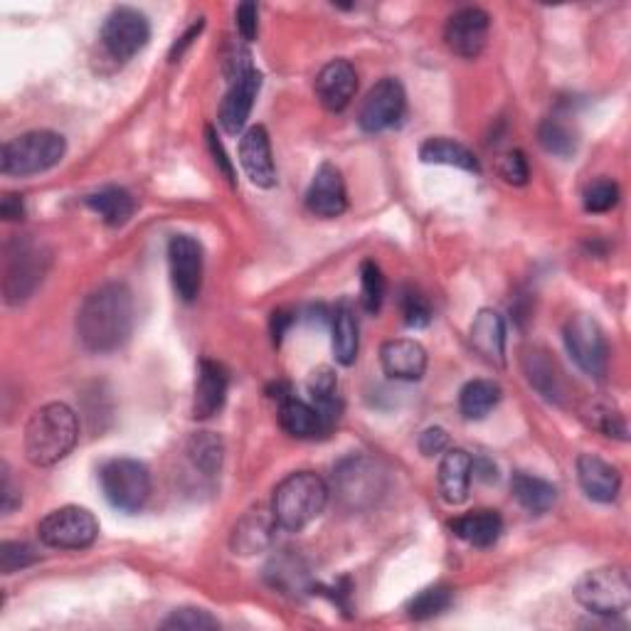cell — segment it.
<instances>
[{
  "mask_svg": "<svg viewBox=\"0 0 631 631\" xmlns=\"http://www.w3.org/2000/svg\"><path fill=\"white\" fill-rule=\"evenodd\" d=\"M134 330V294L122 282L94 289L77 312V338L89 353H114Z\"/></svg>",
  "mask_w": 631,
  "mask_h": 631,
  "instance_id": "1",
  "label": "cell"
},
{
  "mask_svg": "<svg viewBox=\"0 0 631 631\" xmlns=\"http://www.w3.org/2000/svg\"><path fill=\"white\" fill-rule=\"evenodd\" d=\"M79 439V419L65 403H49L30 417L25 427V457L33 466H55L72 452Z\"/></svg>",
  "mask_w": 631,
  "mask_h": 631,
  "instance_id": "2",
  "label": "cell"
},
{
  "mask_svg": "<svg viewBox=\"0 0 631 631\" xmlns=\"http://www.w3.org/2000/svg\"><path fill=\"white\" fill-rule=\"evenodd\" d=\"M328 484L314 472H294L282 478L272 496V516L286 533H302L324 514L328 504Z\"/></svg>",
  "mask_w": 631,
  "mask_h": 631,
  "instance_id": "3",
  "label": "cell"
},
{
  "mask_svg": "<svg viewBox=\"0 0 631 631\" xmlns=\"http://www.w3.org/2000/svg\"><path fill=\"white\" fill-rule=\"evenodd\" d=\"M328 494L348 514H363L375 508L387 494V472L375 459L350 454L336 464Z\"/></svg>",
  "mask_w": 631,
  "mask_h": 631,
  "instance_id": "4",
  "label": "cell"
},
{
  "mask_svg": "<svg viewBox=\"0 0 631 631\" xmlns=\"http://www.w3.org/2000/svg\"><path fill=\"white\" fill-rule=\"evenodd\" d=\"M49 269V249L33 235H15L5 245L3 296L10 306L27 302Z\"/></svg>",
  "mask_w": 631,
  "mask_h": 631,
  "instance_id": "5",
  "label": "cell"
},
{
  "mask_svg": "<svg viewBox=\"0 0 631 631\" xmlns=\"http://www.w3.org/2000/svg\"><path fill=\"white\" fill-rule=\"evenodd\" d=\"M67 154L65 136L55 132H27L10 138L0 151V170L5 176L25 178L55 168Z\"/></svg>",
  "mask_w": 631,
  "mask_h": 631,
  "instance_id": "6",
  "label": "cell"
},
{
  "mask_svg": "<svg viewBox=\"0 0 631 631\" xmlns=\"http://www.w3.org/2000/svg\"><path fill=\"white\" fill-rule=\"evenodd\" d=\"M99 486L109 506L122 514H138L151 498V474L136 459L119 457L99 469Z\"/></svg>",
  "mask_w": 631,
  "mask_h": 631,
  "instance_id": "7",
  "label": "cell"
},
{
  "mask_svg": "<svg viewBox=\"0 0 631 631\" xmlns=\"http://www.w3.org/2000/svg\"><path fill=\"white\" fill-rule=\"evenodd\" d=\"M575 597L587 612L599 617L622 615L631 605V583L624 567L589 570L575 585Z\"/></svg>",
  "mask_w": 631,
  "mask_h": 631,
  "instance_id": "8",
  "label": "cell"
},
{
  "mask_svg": "<svg viewBox=\"0 0 631 631\" xmlns=\"http://www.w3.org/2000/svg\"><path fill=\"white\" fill-rule=\"evenodd\" d=\"M567 356L583 370L585 375L602 380L609 368V346L602 326L593 316L575 314L570 316L563 330Z\"/></svg>",
  "mask_w": 631,
  "mask_h": 631,
  "instance_id": "9",
  "label": "cell"
},
{
  "mask_svg": "<svg viewBox=\"0 0 631 631\" xmlns=\"http://www.w3.org/2000/svg\"><path fill=\"white\" fill-rule=\"evenodd\" d=\"M37 536L47 548L84 550L94 545L99 536V523L92 510L82 506H65L40 520Z\"/></svg>",
  "mask_w": 631,
  "mask_h": 631,
  "instance_id": "10",
  "label": "cell"
},
{
  "mask_svg": "<svg viewBox=\"0 0 631 631\" xmlns=\"http://www.w3.org/2000/svg\"><path fill=\"white\" fill-rule=\"evenodd\" d=\"M151 40V23L136 8H116L109 13L102 27V45L114 63L134 59Z\"/></svg>",
  "mask_w": 631,
  "mask_h": 631,
  "instance_id": "11",
  "label": "cell"
},
{
  "mask_svg": "<svg viewBox=\"0 0 631 631\" xmlns=\"http://www.w3.org/2000/svg\"><path fill=\"white\" fill-rule=\"evenodd\" d=\"M405 109V87L395 77H385L365 94L358 112V124L365 134H383L403 122Z\"/></svg>",
  "mask_w": 631,
  "mask_h": 631,
  "instance_id": "12",
  "label": "cell"
},
{
  "mask_svg": "<svg viewBox=\"0 0 631 631\" xmlns=\"http://www.w3.org/2000/svg\"><path fill=\"white\" fill-rule=\"evenodd\" d=\"M170 282L183 302H195L203 289V247L195 237L176 235L168 243Z\"/></svg>",
  "mask_w": 631,
  "mask_h": 631,
  "instance_id": "13",
  "label": "cell"
},
{
  "mask_svg": "<svg viewBox=\"0 0 631 631\" xmlns=\"http://www.w3.org/2000/svg\"><path fill=\"white\" fill-rule=\"evenodd\" d=\"M491 18L481 8H462L447 20L444 43L454 55L464 59H474L488 43Z\"/></svg>",
  "mask_w": 631,
  "mask_h": 631,
  "instance_id": "14",
  "label": "cell"
},
{
  "mask_svg": "<svg viewBox=\"0 0 631 631\" xmlns=\"http://www.w3.org/2000/svg\"><path fill=\"white\" fill-rule=\"evenodd\" d=\"M229 82L233 84H229L223 106H219V126L225 128V134L237 136L245 128L249 114H252L255 99L259 89H262V75L255 67H249L243 75L229 79Z\"/></svg>",
  "mask_w": 631,
  "mask_h": 631,
  "instance_id": "15",
  "label": "cell"
},
{
  "mask_svg": "<svg viewBox=\"0 0 631 631\" xmlns=\"http://www.w3.org/2000/svg\"><path fill=\"white\" fill-rule=\"evenodd\" d=\"M306 207L318 217H340L348 210L343 173L334 164H320L306 190Z\"/></svg>",
  "mask_w": 631,
  "mask_h": 631,
  "instance_id": "16",
  "label": "cell"
},
{
  "mask_svg": "<svg viewBox=\"0 0 631 631\" xmlns=\"http://www.w3.org/2000/svg\"><path fill=\"white\" fill-rule=\"evenodd\" d=\"M316 97L328 112H343L358 92L356 67L348 59H330L316 77Z\"/></svg>",
  "mask_w": 631,
  "mask_h": 631,
  "instance_id": "17",
  "label": "cell"
},
{
  "mask_svg": "<svg viewBox=\"0 0 631 631\" xmlns=\"http://www.w3.org/2000/svg\"><path fill=\"white\" fill-rule=\"evenodd\" d=\"M239 164L247 178L259 188H272L277 183V166L272 156V144L264 126L247 128L239 138Z\"/></svg>",
  "mask_w": 631,
  "mask_h": 631,
  "instance_id": "18",
  "label": "cell"
},
{
  "mask_svg": "<svg viewBox=\"0 0 631 631\" xmlns=\"http://www.w3.org/2000/svg\"><path fill=\"white\" fill-rule=\"evenodd\" d=\"M380 363L387 378L415 383V380H422L427 370V350L413 338L387 340L380 348Z\"/></svg>",
  "mask_w": 631,
  "mask_h": 631,
  "instance_id": "19",
  "label": "cell"
},
{
  "mask_svg": "<svg viewBox=\"0 0 631 631\" xmlns=\"http://www.w3.org/2000/svg\"><path fill=\"white\" fill-rule=\"evenodd\" d=\"M577 481L585 496L597 500V504H612L619 496V488H622V476H619L617 466L597 454H579Z\"/></svg>",
  "mask_w": 631,
  "mask_h": 631,
  "instance_id": "20",
  "label": "cell"
},
{
  "mask_svg": "<svg viewBox=\"0 0 631 631\" xmlns=\"http://www.w3.org/2000/svg\"><path fill=\"white\" fill-rule=\"evenodd\" d=\"M227 387H229L227 370L215 363V360H200L195 397H193V417L210 419L213 415H217L227 399Z\"/></svg>",
  "mask_w": 631,
  "mask_h": 631,
  "instance_id": "21",
  "label": "cell"
},
{
  "mask_svg": "<svg viewBox=\"0 0 631 631\" xmlns=\"http://www.w3.org/2000/svg\"><path fill=\"white\" fill-rule=\"evenodd\" d=\"M472 348L486 360V363L504 368L506 365V324L504 316L494 308H481L472 324Z\"/></svg>",
  "mask_w": 631,
  "mask_h": 631,
  "instance_id": "22",
  "label": "cell"
},
{
  "mask_svg": "<svg viewBox=\"0 0 631 631\" xmlns=\"http://www.w3.org/2000/svg\"><path fill=\"white\" fill-rule=\"evenodd\" d=\"M474 478V457L464 449H447L439 462V494L449 506L464 504Z\"/></svg>",
  "mask_w": 631,
  "mask_h": 631,
  "instance_id": "23",
  "label": "cell"
},
{
  "mask_svg": "<svg viewBox=\"0 0 631 631\" xmlns=\"http://www.w3.org/2000/svg\"><path fill=\"white\" fill-rule=\"evenodd\" d=\"M277 528L279 526L272 516V508L269 510H264V508L249 510V514L243 516V520H239V523L235 526L229 545H233L235 555L262 553V550L272 545Z\"/></svg>",
  "mask_w": 631,
  "mask_h": 631,
  "instance_id": "24",
  "label": "cell"
},
{
  "mask_svg": "<svg viewBox=\"0 0 631 631\" xmlns=\"http://www.w3.org/2000/svg\"><path fill=\"white\" fill-rule=\"evenodd\" d=\"M279 425H282L289 437L296 439H316L326 435V427L320 422L316 407L294 395L279 399Z\"/></svg>",
  "mask_w": 631,
  "mask_h": 631,
  "instance_id": "25",
  "label": "cell"
},
{
  "mask_svg": "<svg viewBox=\"0 0 631 631\" xmlns=\"http://www.w3.org/2000/svg\"><path fill=\"white\" fill-rule=\"evenodd\" d=\"M452 530L457 538H462L464 543L474 545V548H491L504 533V518L498 516V510H472V514L454 518Z\"/></svg>",
  "mask_w": 631,
  "mask_h": 631,
  "instance_id": "26",
  "label": "cell"
},
{
  "mask_svg": "<svg viewBox=\"0 0 631 631\" xmlns=\"http://www.w3.org/2000/svg\"><path fill=\"white\" fill-rule=\"evenodd\" d=\"M87 207L102 217V223L109 227H122L136 213V200L128 193L126 188L119 185H106L99 188L97 193L84 198Z\"/></svg>",
  "mask_w": 631,
  "mask_h": 631,
  "instance_id": "27",
  "label": "cell"
},
{
  "mask_svg": "<svg viewBox=\"0 0 631 631\" xmlns=\"http://www.w3.org/2000/svg\"><path fill=\"white\" fill-rule=\"evenodd\" d=\"M330 330H334V356L340 365H353L360 348V326L356 308L350 302H340L330 314Z\"/></svg>",
  "mask_w": 631,
  "mask_h": 631,
  "instance_id": "28",
  "label": "cell"
},
{
  "mask_svg": "<svg viewBox=\"0 0 631 631\" xmlns=\"http://www.w3.org/2000/svg\"><path fill=\"white\" fill-rule=\"evenodd\" d=\"M308 395H312V405L316 407V413L320 417V422L326 427V435L334 429L338 422L340 413H343V405H340L338 397V380L336 373L330 368H318L308 378Z\"/></svg>",
  "mask_w": 631,
  "mask_h": 631,
  "instance_id": "29",
  "label": "cell"
},
{
  "mask_svg": "<svg viewBox=\"0 0 631 631\" xmlns=\"http://www.w3.org/2000/svg\"><path fill=\"white\" fill-rule=\"evenodd\" d=\"M510 491H514V498L520 504V508H526L528 514L543 516L550 508L555 506L557 500V488L550 484V481L518 472L510 478Z\"/></svg>",
  "mask_w": 631,
  "mask_h": 631,
  "instance_id": "30",
  "label": "cell"
},
{
  "mask_svg": "<svg viewBox=\"0 0 631 631\" xmlns=\"http://www.w3.org/2000/svg\"><path fill=\"white\" fill-rule=\"evenodd\" d=\"M419 158L422 164H435V166H452V168H462L466 173H478L481 166L476 156L469 151L464 144L454 142V138H427V142L419 146Z\"/></svg>",
  "mask_w": 631,
  "mask_h": 631,
  "instance_id": "31",
  "label": "cell"
},
{
  "mask_svg": "<svg viewBox=\"0 0 631 631\" xmlns=\"http://www.w3.org/2000/svg\"><path fill=\"white\" fill-rule=\"evenodd\" d=\"M500 397H504V390L494 380H472L459 393V413L469 422H476V419L488 417L491 409L500 403Z\"/></svg>",
  "mask_w": 631,
  "mask_h": 631,
  "instance_id": "32",
  "label": "cell"
},
{
  "mask_svg": "<svg viewBox=\"0 0 631 631\" xmlns=\"http://www.w3.org/2000/svg\"><path fill=\"white\" fill-rule=\"evenodd\" d=\"M188 457L198 472H203V476H215L223 469L225 459L223 439L213 432H198L190 437Z\"/></svg>",
  "mask_w": 631,
  "mask_h": 631,
  "instance_id": "33",
  "label": "cell"
},
{
  "mask_svg": "<svg viewBox=\"0 0 631 631\" xmlns=\"http://www.w3.org/2000/svg\"><path fill=\"white\" fill-rule=\"evenodd\" d=\"M523 368H526L530 385H533L543 397L555 399L557 403L560 395H563V390H560L555 365L550 363V358L543 353V350H530V353H526Z\"/></svg>",
  "mask_w": 631,
  "mask_h": 631,
  "instance_id": "34",
  "label": "cell"
},
{
  "mask_svg": "<svg viewBox=\"0 0 631 631\" xmlns=\"http://www.w3.org/2000/svg\"><path fill=\"white\" fill-rule=\"evenodd\" d=\"M538 142L545 148L548 154H553L557 158H570L577 151V134L573 132V126L560 122V119H545L538 128Z\"/></svg>",
  "mask_w": 631,
  "mask_h": 631,
  "instance_id": "35",
  "label": "cell"
},
{
  "mask_svg": "<svg viewBox=\"0 0 631 631\" xmlns=\"http://www.w3.org/2000/svg\"><path fill=\"white\" fill-rule=\"evenodd\" d=\"M452 602H454L452 587L432 585V587H427V589H422V593L413 597V602L407 605V612L413 619H419V622H422V619H432V617H439L442 612H447Z\"/></svg>",
  "mask_w": 631,
  "mask_h": 631,
  "instance_id": "36",
  "label": "cell"
},
{
  "mask_svg": "<svg viewBox=\"0 0 631 631\" xmlns=\"http://www.w3.org/2000/svg\"><path fill=\"white\" fill-rule=\"evenodd\" d=\"M385 298V277L373 259L360 264V304L368 314H378Z\"/></svg>",
  "mask_w": 631,
  "mask_h": 631,
  "instance_id": "37",
  "label": "cell"
},
{
  "mask_svg": "<svg viewBox=\"0 0 631 631\" xmlns=\"http://www.w3.org/2000/svg\"><path fill=\"white\" fill-rule=\"evenodd\" d=\"M267 577L272 579V585L284 589V593H302L306 587V573L302 570V563L292 555H279L272 560V565L267 567Z\"/></svg>",
  "mask_w": 631,
  "mask_h": 631,
  "instance_id": "38",
  "label": "cell"
},
{
  "mask_svg": "<svg viewBox=\"0 0 631 631\" xmlns=\"http://www.w3.org/2000/svg\"><path fill=\"white\" fill-rule=\"evenodd\" d=\"M617 203H619V185L609 178L593 180L583 193V205L587 213H595V215L609 213V210L617 207Z\"/></svg>",
  "mask_w": 631,
  "mask_h": 631,
  "instance_id": "39",
  "label": "cell"
},
{
  "mask_svg": "<svg viewBox=\"0 0 631 631\" xmlns=\"http://www.w3.org/2000/svg\"><path fill=\"white\" fill-rule=\"evenodd\" d=\"M37 563V553L33 545L18 543V540H5L0 545V573L13 575L18 570H25L30 565Z\"/></svg>",
  "mask_w": 631,
  "mask_h": 631,
  "instance_id": "40",
  "label": "cell"
},
{
  "mask_svg": "<svg viewBox=\"0 0 631 631\" xmlns=\"http://www.w3.org/2000/svg\"><path fill=\"white\" fill-rule=\"evenodd\" d=\"M217 627L219 622L213 615L205 612V609H195V607L176 609V612L164 622V629H188V631H203V629H217Z\"/></svg>",
  "mask_w": 631,
  "mask_h": 631,
  "instance_id": "41",
  "label": "cell"
},
{
  "mask_svg": "<svg viewBox=\"0 0 631 631\" xmlns=\"http://www.w3.org/2000/svg\"><path fill=\"white\" fill-rule=\"evenodd\" d=\"M399 306H403L405 324L409 328H425L429 320H432V306H429L427 296L415 292V289H405Z\"/></svg>",
  "mask_w": 631,
  "mask_h": 631,
  "instance_id": "42",
  "label": "cell"
},
{
  "mask_svg": "<svg viewBox=\"0 0 631 631\" xmlns=\"http://www.w3.org/2000/svg\"><path fill=\"white\" fill-rule=\"evenodd\" d=\"M593 425L609 439H619V442H627L629 429L622 413H617L615 407H595L593 409Z\"/></svg>",
  "mask_w": 631,
  "mask_h": 631,
  "instance_id": "43",
  "label": "cell"
},
{
  "mask_svg": "<svg viewBox=\"0 0 631 631\" xmlns=\"http://www.w3.org/2000/svg\"><path fill=\"white\" fill-rule=\"evenodd\" d=\"M498 173L510 185H526L528 178H530V168H528L526 156L520 151L504 154L498 160Z\"/></svg>",
  "mask_w": 631,
  "mask_h": 631,
  "instance_id": "44",
  "label": "cell"
},
{
  "mask_svg": "<svg viewBox=\"0 0 631 631\" xmlns=\"http://www.w3.org/2000/svg\"><path fill=\"white\" fill-rule=\"evenodd\" d=\"M417 444H419V452H422L425 457H439L449 449V435L442 427H429L422 435H419Z\"/></svg>",
  "mask_w": 631,
  "mask_h": 631,
  "instance_id": "45",
  "label": "cell"
},
{
  "mask_svg": "<svg viewBox=\"0 0 631 631\" xmlns=\"http://www.w3.org/2000/svg\"><path fill=\"white\" fill-rule=\"evenodd\" d=\"M237 30L243 40H255L259 30V10L255 3H243L237 8Z\"/></svg>",
  "mask_w": 631,
  "mask_h": 631,
  "instance_id": "46",
  "label": "cell"
},
{
  "mask_svg": "<svg viewBox=\"0 0 631 631\" xmlns=\"http://www.w3.org/2000/svg\"><path fill=\"white\" fill-rule=\"evenodd\" d=\"M20 506V488L15 486L13 474H10L8 464H3V484H0V508L10 516Z\"/></svg>",
  "mask_w": 631,
  "mask_h": 631,
  "instance_id": "47",
  "label": "cell"
},
{
  "mask_svg": "<svg viewBox=\"0 0 631 631\" xmlns=\"http://www.w3.org/2000/svg\"><path fill=\"white\" fill-rule=\"evenodd\" d=\"M207 146H210V154H213L215 166H217L219 170H223V173H225V178L229 180V183H235V168H233V160L227 158L225 148H223V144L217 142V136H215L213 128H207Z\"/></svg>",
  "mask_w": 631,
  "mask_h": 631,
  "instance_id": "48",
  "label": "cell"
},
{
  "mask_svg": "<svg viewBox=\"0 0 631 631\" xmlns=\"http://www.w3.org/2000/svg\"><path fill=\"white\" fill-rule=\"evenodd\" d=\"M0 215L8 223H15V219H23L25 217V205H23V198L15 195V193H5L3 200H0Z\"/></svg>",
  "mask_w": 631,
  "mask_h": 631,
  "instance_id": "49",
  "label": "cell"
},
{
  "mask_svg": "<svg viewBox=\"0 0 631 631\" xmlns=\"http://www.w3.org/2000/svg\"><path fill=\"white\" fill-rule=\"evenodd\" d=\"M292 324H294V314L286 312V308H279V312L272 314V338H274L277 346L282 343L284 336H286V330Z\"/></svg>",
  "mask_w": 631,
  "mask_h": 631,
  "instance_id": "50",
  "label": "cell"
},
{
  "mask_svg": "<svg viewBox=\"0 0 631 631\" xmlns=\"http://www.w3.org/2000/svg\"><path fill=\"white\" fill-rule=\"evenodd\" d=\"M200 30H203V20H200V23H198V25H193V27H190V30H188V33H185L183 37H180V40H178V43L173 45V49H170V59H176V57H180V55H183V49H185V47H188L190 43H193V40H195V37L200 35Z\"/></svg>",
  "mask_w": 631,
  "mask_h": 631,
  "instance_id": "51",
  "label": "cell"
},
{
  "mask_svg": "<svg viewBox=\"0 0 631 631\" xmlns=\"http://www.w3.org/2000/svg\"><path fill=\"white\" fill-rule=\"evenodd\" d=\"M474 476L484 478V481H496L498 478L496 466L488 464L486 459H474Z\"/></svg>",
  "mask_w": 631,
  "mask_h": 631,
  "instance_id": "52",
  "label": "cell"
}]
</instances>
